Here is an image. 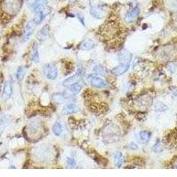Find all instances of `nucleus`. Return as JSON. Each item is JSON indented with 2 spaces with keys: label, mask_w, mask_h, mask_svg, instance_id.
I'll return each mask as SVG.
<instances>
[{
  "label": "nucleus",
  "mask_w": 177,
  "mask_h": 177,
  "mask_svg": "<svg viewBox=\"0 0 177 177\" xmlns=\"http://www.w3.org/2000/svg\"><path fill=\"white\" fill-rule=\"evenodd\" d=\"M50 12H51V9L48 6H45L44 9H42V10L37 12V13H36V15H35V18H34V20H33L34 23H35L36 25L40 24V23L44 20V18L50 13Z\"/></svg>",
  "instance_id": "1a4fd4ad"
},
{
  "label": "nucleus",
  "mask_w": 177,
  "mask_h": 177,
  "mask_svg": "<svg viewBox=\"0 0 177 177\" xmlns=\"http://www.w3.org/2000/svg\"><path fill=\"white\" fill-rule=\"evenodd\" d=\"M44 73L47 79L53 81L57 79L58 76V69L53 64H46L44 67Z\"/></svg>",
  "instance_id": "20e7f679"
},
{
  "label": "nucleus",
  "mask_w": 177,
  "mask_h": 177,
  "mask_svg": "<svg viewBox=\"0 0 177 177\" xmlns=\"http://www.w3.org/2000/svg\"><path fill=\"white\" fill-rule=\"evenodd\" d=\"M89 12H90V14L96 19H102L105 13V11L101 5L96 4V3L94 4L93 0H89Z\"/></svg>",
  "instance_id": "423d86ee"
},
{
  "label": "nucleus",
  "mask_w": 177,
  "mask_h": 177,
  "mask_svg": "<svg viewBox=\"0 0 177 177\" xmlns=\"http://www.w3.org/2000/svg\"><path fill=\"white\" fill-rule=\"evenodd\" d=\"M66 164L68 168H76L77 167V162L74 158L71 157H67L66 158Z\"/></svg>",
  "instance_id": "b1692460"
},
{
  "label": "nucleus",
  "mask_w": 177,
  "mask_h": 177,
  "mask_svg": "<svg viewBox=\"0 0 177 177\" xmlns=\"http://www.w3.org/2000/svg\"><path fill=\"white\" fill-rule=\"evenodd\" d=\"M162 149H163L162 145H161V143H159V142H157V143L153 145V147H152V151L154 152H156V153L162 152Z\"/></svg>",
  "instance_id": "bb28decb"
},
{
  "label": "nucleus",
  "mask_w": 177,
  "mask_h": 177,
  "mask_svg": "<svg viewBox=\"0 0 177 177\" xmlns=\"http://www.w3.org/2000/svg\"><path fill=\"white\" fill-rule=\"evenodd\" d=\"M39 51H38L37 48V44H36L33 47H32V51H31V60L34 62V63H37L39 61Z\"/></svg>",
  "instance_id": "aec40b11"
},
{
  "label": "nucleus",
  "mask_w": 177,
  "mask_h": 177,
  "mask_svg": "<svg viewBox=\"0 0 177 177\" xmlns=\"http://www.w3.org/2000/svg\"><path fill=\"white\" fill-rule=\"evenodd\" d=\"M114 163L117 168L121 167L124 163V156L121 152H115L114 154Z\"/></svg>",
  "instance_id": "4468645a"
},
{
  "label": "nucleus",
  "mask_w": 177,
  "mask_h": 177,
  "mask_svg": "<svg viewBox=\"0 0 177 177\" xmlns=\"http://www.w3.org/2000/svg\"><path fill=\"white\" fill-rule=\"evenodd\" d=\"M120 137V132L118 128V127L115 126L114 124H111L106 127L104 135H103V139L106 143L112 144L119 141Z\"/></svg>",
  "instance_id": "f03ea898"
},
{
  "label": "nucleus",
  "mask_w": 177,
  "mask_h": 177,
  "mask_svg": "<svg viewBox=\"0 0 177 177\" xmlns=\"http://www.w3.org/2000/svg\"><path fill=\"white\" fill-rule=\"evenodd\" d=\"M26 74V68L24 67H19L17 69V73H16V78L19 82H21L24 78Z\"/></svg>",
  "instance_id": "5701e85b"
},
{
  "label": "nucleus",
  "mask_w": 177,
  "mask_h": 177,
  "mask_svg": "<svg viewBox=\"0 0 177 177\" xmlns=\"http://www.w3.org/2000/svg\"><path fill=\"white\" fill-rule=\"evenodd\" d=\"M35 25L36 24L34 23V21H29L27 24V26L25 27V31H24L22 37H21V43L22 44H25L30 39L31 36L34 33V30H35V28H34Z\"/></svg>",
  "instance_id": "6e6552de"
},
{
  "label": "nucleus",
  "mask_w": 177,
  "mask_h": 177,
  "mask_svg": "<svg viewBox=\"0 0 177 177\" xmlns=\"http://www.w3.org/2000/svg\"><path fill=\"white\" fill-rule=\"evenodd\" d=\"M130 67V64L127 63H120L119 65L115 66L113 69L111 70V73L114 76H121L127 73Z\"/></svg>",
  "instance_id": "9d476101"
},
{
  "label": "nucleus",
  "mask_w": 177,
  "mask_h": 177,
  "mask_svg": "<svg viewBox=\"0 0 177 177\" xmlns=\"http://www.w3.org/2000/svg\"><path fill=\"white\" fill-rule=\"evenodd\" d=\"M13 82L12 80H8L4 83L2 94H1V99L4 103L7 102L13 95Z\"/></svg>",
  "instance_id": "39448f33"
},
{
  "label": "nucleus",
  "mask_w": 177,
  "mask_h": 177,
  "mask_svg": "<svg viewBox=\"0 0 177 177\" xmlns=\"http://www.w3.org/2000/svg\"><path fill=\"white\" fill-rule=\"evenodd\" d=\"M21 7V0H0V15L14 16Z\"/></svg>",
  "instance_id": "f257e3e1"
},
{
  "label": "nucleus",
  "mask_w": 177,
  "mask_h": 177,
  "mask_svg": "<svg viewBox=\"0 0 177 177\" xmlns=\"http://www.w3.org/2000/svg\"><path fill=\"white\" fill-rule=\"evenodd\" d=\"M175 67H176V65H175H175H174V64H172V65H171V67H169V70H170V72H172V73H173V72H175Z\"/></svg>",
  "instance_id": "c756f323"
},
{
  "label": "nucleus",
  "mask_w": 177,
  "mask_h": 177,
  "mask_svg": "<svg viewBox=\"0 0 177 177\" xmlns=\"http://www.w3.org/2000/svg\"><path fill=\"white\" fill-rule=\"evenodd\" d=\"M82 88V84L81 83V82L79 81V82H76L75 84H73V85H71L69 88H67V89L70 91V93H72V94H78L80 91H81V89Z\"/></svg>",
  "instance_id": "6ab92c4d"
},
{
  "label": "nucleus",
  "mask_w": 177,
  "mask_h": 177,
  "mask_svg": "<svg viewBox=\"0 0 177 177\" xmlns=\"http://www.w3.org/2000/svg\"><path fill=\"white\" fill-rule=\"evenodd\" d=\"M82 74L81 73V72H78V73H76V75L70 76V77L67 78V79L64 81L63 86L64 87H66V88H69L71 85L75 84L76 82H79V81L82 79Z\"/></svg>",
  "instance_id": "f8f14e48"
},
{
  "label": "nucleus",
  "mask_w": 177,
  "mask_h": 177,
  "mask_svg": "<svg viewBox=\"0 0 177 177\" xmlns=\"http://www.w3.org/2000/svg\"><path fill=\"white\" fill-rule=\"evenodd\" d=\"M128 148H129L130 150H134V151H136V150H138V149H139L138 145H137L135 142H131V143H129V145H128Z\"/></svg>",
  "instance_id": "cd10ccee"
},
{
  "label": "nucleus",
  "mask_w": 177,
  "mask_h": 177,
  "mask_svg": "<svg viewBox=\"0 0 177 177\" xmlns=\"http://www.w3.org/2000/svg\"><path fill=\"white\" fill-rule=\"evenodd\" d=\"M50 26L49 25H44L37 33V38L39 39V41H44L46 40L49 35H50Z\"/></svg>",
  "instance_id": "ddd939ff"
},
{
  "label": "nucleus",
  "mask_w": 177,
  "mask_h": 177,
  "mask_svg": "<svg viewBox=\"0 0 177 177\" xmlns=\"http://www.w3.org/2000/svg\"><path fill=\"white\" fill-rule=\"evenodd\" d=\"M96 46V44L94 43L93 40L91 39H85L82 42V44L80 45L81 49L82 51H91L92 49H94Z\"/></svg>",
  "instance_id": "2eb2a0df"
},
{
  "label": "nucleus",
  "mask_w": 177,
  "mask_h": 177,
  "mask_svg": "<svg viewBox=\"0 0 177 177\" xmlns=\"http://www.w3.org/2000/svg\"><path fill=\"white\" fill-rule=\"evenodd\" d=\"M79 111V107L76 104L74 103H68L64 106V112L67 114H76Z\"/></svg>",
  "instance_id": "dca6fc26"
},
{
  "label": "nucleus",
  "mask_w": 177,
  "mask_h": 177,
  "mask_svg": "<svg viewBox=\"0 0 177 177\" xmlns=\"http://www.w3.org/2000/svg\"><path fill=\"white\" fill-rule=\"evenodd\" d=\"M76 16H77V18L79 19L80 22L82 23V25H85V23H84V17H83V15H81V13H77V14H76Z\"/></svg>",
  "instance_id": "c85d7f7f"
},
{
  "label": "nucleus",
  "mask_w": 177,
  "mask_h": 177,
  "mask_svg": "<svg viewBox=\"0 0 177 177\" xmlns=\"http://www.w3.org/2000/svg\"><path fill=\"white\" fill-rule=\"evenodd\" d=\"M154 107H155V110L157 112H163V111L167 109V106H166L164 103H162V102L158 101L156 102V104L154 105Z\"/></svg>",
  "instance_id": "393cba45"
},
{
  "label": "nucleus",
  "mask_w": 177,
  "mask_h": 177,
  "mask_svg": "<svg viewBox=\"0 0 177 177\" xmlns=\"http://www.w3.org/2000/svg\"><path fill=\"white\" fill-rule=\"evenodd\" d=\"M52 133H53L56 136H61V134L63 133V127H62L60 122L56 121V122L53 124V126H52Z\"/></svg>",
  "instance_id": "a211bd4d"
},
{
  "label": "nucleus",
  "mask_w": 177,
  "mask_h": 177,
  "mask_svg": "<svg viewBox=\"0 0 177 177\" xmlns=\"http://www.w3.org/2000/svg\"><path fill=\"white\" fill-rule=\"evenodd\" d=\"M140 13V7L138 6L130 8L125 14L124 17V20L126 21L127 23H131L135 19L137 18V16L139 15Z\"/></svg>",
  "instance_id": "0eeeda50"
},
{
  "label": "nucleus",
  "mask_w": 177,
  "mask_h": 177,
  "mask_svg": "<svg viewBox=\"0 0 177 177\" xmlns=\"http://www.w3.org/2000/svg\"><path fill=\"white\" fill-rule=\"evenodd\" d=\"M86 81L89 85L93 86L96 88H106L107 83L106 82L97 75L95 74H89L87 76Z\"/></svg>",
  "instance_id": "7ed1b4c3"
},
{
  "label": "nucleus",
  "mask_w": 177,
  "mask_h": 177,
  "mask_svg": "<svg viewBox=\"0 0 177 177\" xmlns=\"http://www.w3.org/2000/svg\"><path fill=\"white\" fill-rule=\"evenodd\" d=\"M93 71L96 75L97 76H107V71L106 69L101 66V65H97L93 67Z\"/></svg>",
  "instance_id": "412c9836"
},
{
  "label": "nucleus",
  "mask_w": 177,
  "mask_h": 177,
  "mask_svg": "<svg viewBox=\"0 0 177 177\" xmlns=\"http://www.w3.org/2000/svg\"><path fill=\"white\" fill-rule=\"evenodd\" d=\"M47 2H48L47 0H35L33 4V10L37 13L38 11L44 9L47 5Z\"/></svg>",
  "instance_id": "f3484780"
},
{
  "label": "nucleus",
  "mask_w": 177,
  "mask_h": 177,
  "mask_svg": "<svg viewBox=\"0 0 177 177\" xmlns=\"http://www.w3.org/2000/svg\"><path fill=\"white\" fill-rule=\"evenodd\" d=\"M118 60L120 63H131L132 60V53L127 49H123L118 55Z\"/></svg>",
  "instance_id": "9b49d317"
},
{
  "label": "nucleus",
  "mask_w": 177,
  "mask_h": 177,
  "mask_svg": "<svg viewBox=\"0 0 177 177\" xmlns=\"http://www.w3.org/2000/svg\"><path fill=\"white\" fill-rule=\"evenodd\" d=\"M139 137L140 140L144 143H148L151 138V133L147 130H141L139 132Z\"/></svg>",
  "instance_id": "4be33fe9"
},
{
  "label": "nucleus",
  "mask_w": 177,
  "mask_h": 177,
  "mask_svg": "<svg viewBox=\"0 0 177 177\" xmlns=\"http://www.w3.org/2000/svg\"><path fill=\"white\" fill-rule=\"evenodd\" d=\"M65 99V96L62 93H56L53 95V100L58 103H62Z\"/></svg>",
  "instance_id": "a878e982"
}]
</instances>
